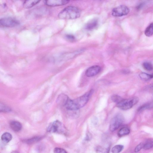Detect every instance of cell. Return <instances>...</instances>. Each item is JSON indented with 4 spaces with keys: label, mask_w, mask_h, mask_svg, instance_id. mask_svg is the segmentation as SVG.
<instances>
[{
    "label": "cell",
    "mask_w": 153,
    "mask_h": 153,
    "mask_svg": "<svg viewBox=\"0 0 153 153\" xmlns=\"http://www.w3.org/2000/svg\"><path fill=\"white\" fill-rule=\"evenodd\" d=\"M123 149V146L121 145H116L113 147L111 150L113 153H119Z\"/></svg>",
    "instance_id": "21"
},
{
    "label": "cell",
    "mask_w": 153,
    "mask_h": 153,
    "mask_svg": "<svg viewBox=\"0 0 153 153\" xmlns=\"http://www.w3.org/2000/svg\"><path fill=\"white\" fill-rule=\"evenodd\" d=\"M111 99L113 101L117 103V104L123 99L121 97L117 95H113L111 97Z\"/></svg>",
    "instance_id": "26"
},
{
    "label": "cell",
    "mask_w": 153,
    "mask_h": 153,
    "mask_svg": "<svg viewBox=\"0 0 153 153\" xmlns=\"http://www.w3.org/2000/svg\"><path fill=\"white\" fill-rule=\"evenodd\" d=\"M124 118L121 114H118L111 120L110 124V130L114 132L118 129L123 123Z\"/></svg>",
    "instance_id": "4"
},
{
    "label": "cell",
    "mask_w": 153,
    "mask_h": 153,
    "mask_svg": "<svg viewBox=\"0 0 153 153\" xmlns=\"http://www.w3.org/2000/svg\"><path fill=\"white\" fill-rule=\"evenodd\" d=\"M94 90L92 89L74 100H72L69 98L64 107L69 111H78L87 104Z\"/></svg>",
    "instance_id": "1"
},
{
    "label": "cell",
    "mask_w": 153,
    "mask_h": 153,
    "mask_svg": "<svg viewBox=\"0 0 153 153\" xmlns=\"http://www.w3.org/2000/svg\"><path fill=\"white\" fill-rule=\"evenodd\" d=\"M145 34L148 37L151 36L153 33V24L151 23L147 28L145 31Z\"/></svg>",
    "instance_id": "18"
},
{
    "label": "cell",
    "mask_w": 153,
    "mask_h": 153,
    "mask_svg": "<svg viewBox=\"0 0 153 153\" xmlns=\"http://www.w3.org/2000/svg\"><path fill=\"white\" fill-rule=\"evenodd\" d=\"M98 22V20L97 19H92L87 24L86 29L89 30H91L95 29L97 26Z\"/></svg>",
    "instance_id": "12"
},
{
    "label": "cell",
    "mask_w": 153,
    "mask_h": 153,
    "mask_svg": "<svg viewBox=\"0 0 153 153\" xmlns=\"http://www.w3.org/2000/svg\"><path fill=\"white\" fill-rule=\"evenodd\" d=\"M109 148H106L102 147H98L96 149L97 153H109Z\"/></svg>",
    "instance_id": "22"
},
{
    "label": "cell",
    "mask_w": 153,
    "mask_h": 153,
    "mask_svg": "<svg viewBox=\"0 0 153 153\" xmlns=\"http://www.w3.org/2000/svg\"><path fill=\"white\" fill-rule=\"evenodd\" d=\"M153 146V143L152 141L149 140L145 144H144L143 149L145 150H148L152 148Z\"/></svg>",
    "instance_id": "23"
},
{
    "label": "cell",
    "mask_w": 153,
    "mask_h": 153,
    "mask_svg": "<svg viewBox=\"0 0 153 153\" xmlns=\"http://www.w3.org/2000/svg\"><path fill=\"white\" fill-rule=\"evenodd\" d=\"M153 107V104L152 103H148L144 104L140 107L138 110L139 112H142L145 110L149 109L152 108Z\"/></svg>",
    "instance_id": "20"
},
{
    "label": "cell",
    "mask_w": 153,
    "mask_h": 153,
    "mask_svg": "<svg viewBox=\"0 0 153 153\" xmlns=\"http://www.w3.org/2000/svg\"><path fill=\"white\" fill-rule=\"evenodd\" d=\"M11 153H19L17 151H12Z\"/></svg>",
    "instance_id": "30"
},
{
    "label": "cell",
    "mask_w": 153,
    "mask_h": 153,
    "mask_svg": "<svg viewBox=\"0 0 153 153\" xmlns=\"http://www.w3.org/2000/svg\"><path fill=\"white\" fill-rule=\"evenodd\" d=\"M66 39L70 41H73L75 39V37L71 35H66Z\"/></svg>",
    "instance_id": "29"
},
{
    "label": "cell",
    "mask_w": 153,
    "mask_h": 153,
    "mask_svg": "<svg viewBox=\"0 0 153 153\" xmlns=\"http://www.w3.org/2000/svg\"><path fill=\"white\" fill-rule=\"evenodd\" d=\"M42 139V137H41L36 136L24 140L23 141L28 144H32L39 141Z\"/></svg>",
    "instance_id": "15"
},
{
    "label": "cell",
    "mask_w": 153,
    "mask_h": 153,
    "mask_svg": "<svg viewBox=\"0 0 153 153\" xmlns=\"http://www.w3.org/2000/svg\"><path fill=\"white\" fill-rule=\"evenodd\" d=\"M139 76L141 80L145 81L149 80L153 78L152 74H149L144 72L141 73Z\"/></svg>",
    "instance_id": "19"
},
{
    "label": "cell",
    "mask_w": 153,
    "mask_h": 153,
    "mask_svg": "<svg viewBox=\"0 0 153 153\" xmlns=\"http://www.w3.org/2000/svg\"><path fill=\"white\" fill-rule=\"evenodd\" d=\"M143 66L144 68L148 71H151L153 69L152 64L148 62H145L143 64Z\"/></svg>",
    "instance_id": "25"
},
{
    "label": "cell",
    "mask_w": 153,
    "mask_h": 153,
    "mask_svg": "<svg viewBox=\"0 0 153 153\" xmlns=\"http://www.w3.org/2000/svg\"><path fill=\"white\" fill-rule=\"evenodd\" d=\"M40 1L37 0H30L25 1L23 4L24 7L25 9H30L38 4Z\"/></svg>",
    "instance_id": "14"
},
{
    "label": "cell",
    "mask_w": 153,
    "mask_h": 153,
    "mask_svg": "<svg viewBox=\"0 0 153 153\" xmlns=\"http://www.w3.org/2000/svg\"><path fill=\"white\" fill-rule=\"evenodd\" d=\"M130 129L127 127H123L120 130L118 133V135L120 137H122L129 134Z\"/></svg>",
    "instance_id": "17"
},
{
    "label": "cell",
    "mask_w": 153,
    "mask_h": 153,
    "mask_svg": "<svg viewBox=\"0 0 153 153\" xmlns=\"http://www.w3.org/2000/svg\"><path fill=\"white\" fill-rule=\"evenodd\" d=\"M10 126L11 129L14 131L18 132L21 130L22 128V125L19 122L13 121L10 123Z\"/></svg>",
    "instance_id": "11"
},
{
    "label": "cell",
    "mask_w": 153,
    "mask_h": 153,
    "mask_svg": "<svg viewBox=\"0 0 153 153\" xmlns=\"http://www.w3.org/2000/svg\"><path fill=\"white\" fill-rule=\"evenodd\" d=\"M11 109L9 107L6 106L0 103V113H8L11 111Z\"/></svg>",
    "instance_id": "24"
},
{
    "label": "cell",
    "mask_w": 153,
    "mask_h": 153,
    "mask_svg": "<svg viewBox=\"0 0 153 153\" xmlns=\"http://www.w3.org/2000/svg\"><path fill=\"white\" fill-rule=\"evenodd\" d=\"M144 143H141L138 145L135 148L134 151L135 152H137L140 151L143 148Z\"/></svg>",
    "instance_id": "28"
},
{
    "label": "cell",
    "mask_w": 153,
    "mask_h": 153,
    "mask_svg": "<svg viewBox=\"0 0 153 153\" xmlns=\"http://www.w3.org/2000/svg\"><path fill=\"white\" fill-rule=\"evenodd\" d=\"M139 100L138 98L134 97L131 98L124 99L117 104V106L119 109L123 110H126L132 108L136 104Z\"/></svg>",
    "instance_id": "3"
},
{
    "label": "cell",
    "mask_w": 153,
    "mask_h": 153,
    "mask_svg": "<svg viewBox=\"0 0 153 153\" xmlns=\"http://www.w3.org/2000/svg\"><path fill=\"white\" fill-rule=\"evenodd\" d=\"M54 152V153H68L64 149L58 147L56 148L55 149Z\"/></svg>",
    "instance_id": "27"
},
{
    "label": "cell",
    "mask_w": 153,
    "mask_h": 153,
    "mask_svg": "<svg viewBox=\"0 0 153 153\" xmlns=\"http://www.w3.org/2000/svg\"><path fill=\"white\" fill-rule=\"evenodd\" d=\"M81 15L80 9L75 6H68L58 14L59 18L62 19H75L79 17Z\"/></svg>",
    "instance_id": "2"
},
{
    "label": "cell",
    "mask_w": 153,
    "mask_h": 153,
    "mask_svg": "<svg viewBox=\"0 0 153 153\" xmlns=\"http://www.w3.org/2000/svg\"><path fill=\"white\" fill-rule=\"evenodd\" d=\"M69 98V97L65 94H61L57 99V103L60 105L64 107Z\"/></svg>",
    "instance_id": "13"
},
{
    "label": "cell",
    "mask_w": 153,
    "mask_h": 153,
    "mask_svg": "<svg viewBox=\"0 0 153 153\" xmlns=\"http://www.w3.org/2000/svg\"><path fill=\"white\" fill-rule=\"evenodd\" d=\"M65 129L62 123L58 121H56L50 124L48 131L50 132L62 133L64 132Z\"/></svg>",
    "instance_id": "5"
},
{
    "label": "cell",
    "mask_w": 153,
    "mask_h": 153,
    "mask_svg": "<svg viewBox=\"0 0 153 153\" xmlns=\"http://www.w3.org/2000/svg\"><path fill=\"white\" fill-rule=\"evenodd\" d=\"M12 135L9 133H5L2 136L1 139L3 141L6 143L10 142L12 139Z\"/></svg>",
    "instance_id": "16"
},
{
    "label": "cell",
    "mask_w": 153,
    "mask_h": 153,
    "mask_svg": "<svg viewBox=\"0 0 153 153\" xmlns=\"http://www.w3.org/2000/svg\"><path fill=\"white\" fill-rule=\"evenodd\" d=\"M47 6L51 7H55L65 5L68 4L69 1L64 0H48L44 1Z\"/></svg>",
    "instance_id": "9"
},
{
    "label": "cell",
    "mask_w": 153,
    "mask_h": 153,
    "mask_svg": "<svg viewBox=\"0 0 153 153\" xmlns=\"http://www.w3.org/2000/svg\"><path fill=\"white\" fill-rule=\"evenodd\" d=\"M101 70V68L99 66H93L87 69L86 71V75L88 77H92L97 74Z\"/></svg>",
    "instance_id": "10"
},
{
    "label": "cell",
    "mask_w": 153,
    "mask_h": 153,
    "mask_svg": "<svg viewBox=\"0 0 153 153\" xmlns=\"http://www.w3.org/2000/svg\"><path fill=\"white\" fill-rule=\"evenodd\" d=\"M130 12L128 7L121 5L113 9L112 12V15L115 17H121L126 15Z\"/></svg>",
    "instance_id": "7"
},
{
    "label": "cell",
    "mask_w": 153,
    "mask_h": 153,
    "mask_svg": "<svg viewBox=\"0 0 153 153\" xmlns=\"http://www.w3.org/2000/svg\"><path fill=\"white\" fill-rule=\"evenodd\" d=\"M19 22L11 17H5L0 19V26L4 27L12 28L18 26Z\"/></svg>",
    "instance_id": "6"
},
{
    "label": "cell",
    "mask_w": 153,
    "mask_h": 153,
    "mask_svg": "<svg viewBox=\"0 0 153 153\" xmlns=\"http://www.w3.org/2000/svg\"><path fill=\"white\" fill-rule=\"evenodd\" d=\"M47 12L45 8H40L32 10L29 12L27 17L31 18L40 17L45 15Z\"/></svg>",
    "instance_id": "8"
}]
</instances>
